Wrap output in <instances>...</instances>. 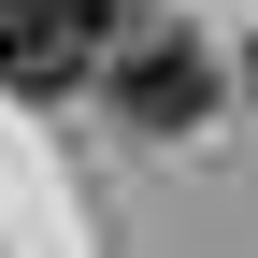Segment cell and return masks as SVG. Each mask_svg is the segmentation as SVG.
I'll return each instance as SVG.
<instances>
[{"label":"cell","mask_w":258,"mask_h":258,"mask_svg":"<svg viewBox=\"0 0 258 258\" xmlns=\"http://www.w3.org/2000/svg\"><path fill=\"white\" fill-rule=\"evenodd\" d=\"M101 86H115V115H129V129H201V115H215V57L186 43V29H158V43L129 29V43L101 57Z\"/></svg>","instance_id":"7a4b0ae2"},{"label":"cell","mask_w":258,"mask_h":258,"mask_svg":"<svg viewBox=\"0 0 258 258\" xmlns=\"http://www.w3.org/2000/svg\"><path fill=\"white\" fill-rule=\"evenodd\" d=\"M115 43H129V0H0V86H29V101L86 86Z\"/></svg>","instance_id":"6da1fadb"}]
</instances>
